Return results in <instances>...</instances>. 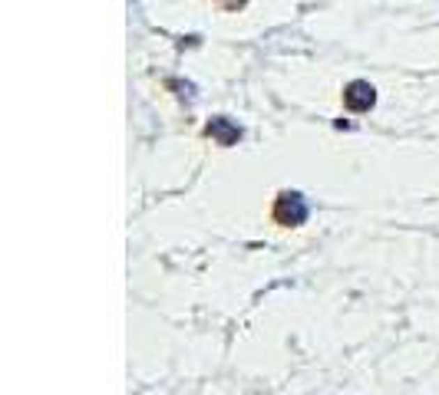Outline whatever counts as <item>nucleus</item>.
<instances>
[{"instance_id":"1","label":"nucleus","mask_w":439,"mask_h":395,"mask_svg":"<svg viewBox=\"0 0 439 395\" xmlns=\"http://www.w3.org/2000/svg\"><path fill=\"white\" fill-rule=\"evenodd\" d=\"M275 218H277V224H284V227H298V224H304V218H307L304 198L298 195V191H284L275 204Z\"/></svg>"},{"instance_id":"2","label":"nucleus","mask_w":439,"mask_h":395,"mask_svg":"<svg viewBox=\"0 0 439 395\" xmlns=\"http://www.w3.org/2000/svg\"><path fill=\"white\" fill-rule=\"evenodd\" d=\"M347 106L351 109H370L373 106V89L367 86V83H353L347 89Z\"/></svg>"}]
</instances>
